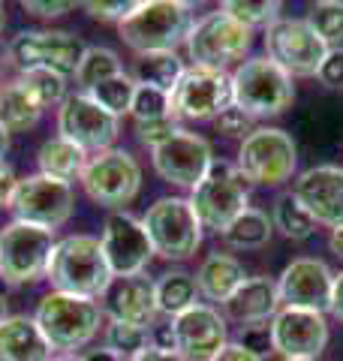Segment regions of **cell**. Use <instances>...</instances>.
Listing matches in <instances>:
<instances>
[{"mask_svg": "<svg viewBox=\"0 0 343 361\" xmlns=\"http://www.w3.org/2000/svg\"><path fill=\"white\" fill-rule=\"evenodd\" d=\"M25 13L30 16H40V18H57V16H64V13H70V9L76 4H70V0H25Z\"/></svg>", "mask_w": 343, "mask_h": 361, "instance_id": "obj_44", "label": "cell"}, {"mask_svg": "<svg viewBox=\"0 0 343 361\" xmlns=\"http://www.w3.org/2000/svg\"><path fill=\"white\" fill-rule=\"evenodd\" d=\"M52 361H85V355H78V353H64V355H52Z\"/></svg>", "mask_w": 343, "mask_h": 361, "instance_id": "obj_52", "label": "cell"}, {"mask_svg": "<svg viewBox=\"0 0 343 361\" xmlns=\"http://www.w3.org/2000/svg\"><path fill=\"white\" fill-rule=\"evenodd\" d=\"M184 45L193 66L226 73L232 63L244 61V54L253 45V30L238 25L223 9H214V13H205L199 21H193Z\"/></svg>", "mask_w": 343, "mask_h": 361, "instance_id": "obj_5", "label": "cell"}, {"mask_svg": "<svg viewBox=\"0 0 343 361\" xmlns=\"http://www.w3.org/2000/svg\"><path fill=\"white\" fill-rule=\"evenodd\" d=\"M328 247H331V253H337V256L343 259V226H337V229H331Z\"/></svg>", "mask_w": 343, "mask_h": 361, "instance_id": "obj_50", "label": "cell"}, {"mask_svg": "<svg viewBox=\"0 0 343 361\" xmlns=\"http://www.w3.org/2000/svg\"><path fill=\"white\" fill-rule=\"evenodd\" d=\"M271 232H274V223L268 214L259 208H247L220 232V238L232 250H259V247H265L271 241Z\"/></svg>", "mask_w": 343, "mask_h": 361, "instance_id": "obj_28", "label": "cell"}, {"mask_svg": "<svg viewBox=\"0 0 343 361\" xmlns=\"http://www.w3.org/2000/svg\"><path fill=\"white\" fill-rule=\"evenodd\" d=\"M328 313L335 316V319L343 322V271L340 274H335V286H331V307Z\"/></svg>", "mask_w": 343, "mask_h": 361, "instance_id": "obj_47", "label": "cell"}, {"mask_svg": "<svg viewBox=\"0 0 343 361\" xmlns=\"http://www.w3.org/2000/svg\"><path fill=\"white\" fill-rule=\"evenodd\" d=\"M9 151V133L0 127V160H4V154Z\"/></svg>", "mask_w": 343, "mask_h": 361, "instance_id": "obj_51", "label": "cell"}, {"mask_svg": "<svg viewBox=\"0 0 343 361\" xmlns=\"http://www.w3.org/2000/svg\"><path fill=\"white\" fill-rule=\"evenodd\" d=\"M142 223L148 229V238L154 244V256L169 259V262H187L202 244L205 226L199 223L190 199H181V196L157 199L148 208Z\"/></svg>", "mask_w": 343, "mask_h": 361, "instance_id": "obj_7", "label": "cell"}, {"mask_svg": "<svg viewBox=\"0 0 343 361\" xmlns=\"http://www.w3.org/2000/svg\"><path fill=\"white\" fill-rule=\"evenodd\" d=\"M121 73H124V63L118 54L106 49V45H90V49H85L82 63L76 70V85L82 87V94H88V90H94L97 85L109 82V78Z\"/></svg>", "mask_w": 343, "mask_h": 361, "instance_id": "obj_31", "label": "cell"}, {"mask_svg": "<svg viewBox=\"0 0 343 361\" xmlns=\"http://www.w3.org/2000/svg\"><path fill=\"white\" fill-rule=\"evenodd\" d=\"M102 253L114 277H136L145 274L148 262L154 259V244L148 238L142 220L127 211H112L102 223Z\"/></svg>", "mask_w": 343, "mask_h": 361, "instance_id": "obj_16", "label": "cell"}, {"mask_svg": "<svg viewBox=\"0 0 343 361\" xmlns=\"http://www.w3.org/2000/svg\"><path fill=\"white\" fill-rule=\"evenodd\" d=\"M175 353L184 361H211L229 343L226 316L214 304L196 301L184 313L172 316Z\"/></svg>", "mask_w": 343, "mask_h": 361, "instance_id": "obj_17", "label": "cell"}, {"mask_svg": "<svg viewBox=\"0 0 343 361\" xmlns=\"http://www.w3.org/2000/svg\"><path fill=\"white\" fill-rule=\"evenodd\" d=\"M181 127H178V118H163V121H151V123H136V135L145 148H160L166 139H172Z\"/></svg>", "mask_w": 343, "mask_h": 361, "instance_id": "obj_41", "label": "cell"}, {"mask_svg": "<svg viewBox=\"0 0 343 361\" xmlns=\"http://www.w3.org/2000/svg\"><path fill=\"white\" fill-rule=\"evenodd\" d=\"M18 87L37 103L42 111L49 106H61L66 99V78L52 70H28L18 75Z\"/></svg>", "mask_w": 343, "mask_h": 361, "instance_id": "obj_32", "label": "cell"}, {"mask_svg": "<svg viewBox=\"0 0 343 361\" xmlns=\"http://www.w3.org/2000/svg\"><path fill=\"white\" fill-rule=\"evenodd\" d=\"M102 346L109 353L121 355L124 361H130L148 349V329L142 325H133V322H121V319H109L106 322V331H102Z\"/></svg>", "mask_w": 343, "mask_h": 361, "instance_id": "obj_35", "label": "cell"}, {"mask_svg": "<svg viewBox=\"0 0 343 361\" xmlns=\"http://www.w3.org/2000/svg\"><path fill=\"white\" fill-rule=\"evenodd\" d=\"M238 343H241L247 353H253L259 358H265L268 353H274V334H271V322H256V325H244L241 334H238Z\"/></svg>", "mask_w": 343, "mask_h": 361, "instance_id": "obj_40", "label": "cell"}, {"mask_svg": "<svg viewBox=\"0 0 343 361\" xmlns=\"http://www.w3.org/2000/svg\"><path fill=\"white\" fill-rule=\"evenodd\" d=\"M307 25H311L316 30V37L331 49V42L343 39V4L340 0H319V4L311 6Z\"/></svg>", "mask_w": 343, "mask_h": 361, "instance_id": "obj_37", "label": "cell"}, {"mask_svg": "<svg viewBox=\"0 0 343 361\" xmlns=\"http://www.w3.org/2000/svg\"><path fill=\"white\" fill-rule=\"evenodd\" d=\"M331 286H335V274L323 259H292L283 268L277 280L280 304L295 310H313V313H328L331 307Z\"/></svg>", "mask_w": 343, "mask_h": 361, "instance_id": "obj_20", "label": "cell"}, {"mask_svg": "<svg viewBox=\"0 0 343 361\" xmlns=\"http://www.w3.org/2000/svg\"><path fill=\"white\" fill-rule=\"evenodd\" d=\"M88 97L94 99L100 109H106L109 115H114L121 121V115H130L133 109V97H136V82L130 78V73H121L109 78V82L97 85L94 90H88Z\"/></svg>", "mask_w": 343, "mask_h": 361, "instance_id": "obj_34", "label": "cell"}, {"mask_svg": "<svg viewBox=\"0 0 343 361\" xmlns=\"http://www.w3.org/2000/svg\"><path fill=\"white\" fill-rule=\"evenodd\" d=\"M130 361H184L178 353H166V349H154V346H148V349H142L136 358H130Z\"/></svg>", "mask_w": 343, "mask_h": 361, "instance_id": "obj_48", "label": "cell"}, {"mask_svg": "<svg viewBox=\"0 0 343 361\" xmlns=\"http://www.w3.org/2000/svg\"><path fill=\"white\" fill-rule=\"evenodd\" d=\"M277 310H280V292H277V280L271 277H247L235 289V295L223 304V316L238 322L241 329L256 322H271Z\"/></svg>", "mask_w": 343, "mask_h": 361, "instance_id": "obj_23", "label": "cell"}, {"mask_svg": "<svg viewBox=\"0 0 343 361\" xmlns=\"http://www.w3.org/2000/svg\"><path fill=\"white\" fill-rule=\"evenodd\" d=\"M6 319V298H4V292H0V322Z\"/></svg>", "mask_w": 343, "mask_h": 361, "instance_id": "obj_53", "label": "cell"}, {"mask_svg": "<svg viewBox=\"0 0 343 361\" xmlns=\"http://www.w3.org/2000/svg\"><path fill=\"white\" fill-rule=\"evenodd\" d=\"M40 118L42 109L18 87V82L0 90V127L6 133H28L30 127H37Z\"/></svg>", "mask_w": 343, "mask_h": 361, "instance_id": "obj_29", "label": "cell"}, {"mask_svg": "<svg viewBox=\"0 0 343 361\" xmlns=\"http://www.w3.org/2000/svg\"><path fill=\"white\" fill-rule=\"evenodd\" d=\"M184 75V61L178 58V51H145V54H136L133 61V70L130 78L142 87H157V90H166L172 94L175 85L181 82Z\"/></svg>", "mask_w": 343, "mask_h": 361, "instance_id": "obj_27", "label": "cell"}, {"mask_svg": "<svg viewBox=\"0 0 343 361\" xmlns=\"http://www.w3.org/2000/svg\"><path fill=\"white\" fill-rule=\"evenodd\" d=\"M265 51L268 58L292 78L316 75L319 63L328 54V45L316 37L307 18H277L265 27Z\"/></svg>", "mask_w": 343, "mask_h": 361, "instance_id": "obj_13", "label": "cell"}, {"mask_svg": "<svg viewBox=\"0 0 343 361\" xmlns=\"http://www.w3.org/2000/svg\"><path fill=\"white\" fill-rule=\"evenodd\" d=\"M220 9L250 30L268 27L271 21L280 18V4H274V0H229V4H223Z\"/></svg>", "mask_w": 343, "mask_h": 361, "instance_id": "obj_36", "label": "cell"}, {"mask_svg": "<svg viewBox=\"0 0 343 361\" xmlns=\"http://www.w3.org/2000/svg\"><path fill=\"white\" fill-rule=\"evenodd\" d=\"M214 127H217V133H223L226 139H241V142L256 130V127H253V118L244 115V111L238 109V106L223 109L220 115L214 118Z\"/></svg>", "mask_w": 343, "mask_h": 361, "instance_id": "obj_39", "label": "cell"}, {"mask_svg": "<svg viewBox=\"0 0 343 361\" xmlns=\"http://www.w3.org/2000/svg\"><path fill=\"white\" fill-rule=\"evenodd\" d=\"M88 45L70 30H21L6 45L13 66L21 73L28 70H52L64 78L76 75Z\"/></svg>", "mask_w": 343, "mask_h": 361, "instance_id": "obj_11", "label": "cell"}, {"mask_svg": "<svg viewBox=\"0 0 343 361\" xmlns=\"http://www.w3.org/2000/svg\"><path fill=\"white\" fill-rule=\"evenodd\" d=\"M9 211L18 223L42 226V229H57L73 217L76 211V193L73 184L66 180H54L49 175H28L18 178V184L9 196Z\"/></svg>", "mask_w": 343, "mask_h": 361, "instance_id": "obj_12", "label": "cell"}, {"mask_svg": "<svg viewBox=\"0 0 343 361\" xmlns=\"http://www.w3.org/2000/svg\"><path fill=\"white\" fill-rule=\"evenodd\" d=\"M88 151H82L78 145L66 142L64 135H52L45 139L37 151V166H40V175H49L54 180H76L82 178L85 172V163H88Z\"/></svg>", "mask_w": 343, "mask_h": 361, "instance_id": "obj_26", "label": "cell"}, {"mask_svg": "<svg viewBox=\"0 0 343 361\" xmlns=\"http://www.w3.org/2000/svg\"><path fill=\"white\" fill-rule=\"evenodd\" d=\"M190 205L205 229H214L220 235L238 214H244L250 208L247 180L238 172L235 163L214 160L205 178L190 190Z\"/></svg>", "mask_w": 343, "mask_h": 361, "instance_id": "obj_6", "label": "cell"}, {"mask_svg": "<svg viewBox=\"0 0 343 361\" xmlns=\"http://www.w3.org/2000/svg\"><path fill=\"white\" fill-rule=\"evenodd\" d=\"M271 223H274V229H280L286 238H292V241H307L316 232V220L299 205V199H295L292 193L277 199Z\"/></svg>", "mask_w": 343, "mask_h": 361, "instance_id": "obj_33", "label": "cell"}, {"mask_svg": "<svg viewBox=\"0 0 343 361\" xmlns=\"http://www.w3.org/2000/svg\"><path fill=\"white\" fill-rule=\"evenodd\" d=\"M45 280L52 283L54 292L97 301L106 295L114 274L106 262L100 238H94V235H70V238L54 244Z\"/></svg>", "mask_w": 343, "mask_h": 361, "instance_id": "obj_1", "label": "cell"}, {"mask_svg": "<svg viewBox=\"0 0 343 361\" xmlns=\"http://www.w3.org/2000/svg\"><path fill=\"white\" fill-rule=\"evenodd\" d=\"M4 27H6V9L0 4V33H4Z\"/></svg>", "mask_w": 343, "mask_h": 361, "instance_id": "obj_54", "label": "cell"}, {"mask_svg": "<svg viewBox=\"0 0 343 361\" xmlns=\"http://www.w3.org/2000/svg\"><path fill=\"white\" fill-rule=\"evenodd\" d=\"M196 295H199L196 277L187 274V271H166V274L157 280V307H160V313H166L169 319L184 313L187 307H193Z\"/></svg>", "mask_w": 343, "mask_h": 361, "instance_id": "obj_30", "label": "cell"}, {"mask_svg": "<svg viewBox=\"0 0 343 361\" xmlns=\"http://www.w3.org/2000/svg\"><path fill=\"white\" fill-rule=\"evenodd\" d=\"M151 154H154L157 175L175 187H184V190L196 187L214 163L208 139H202V135L190 133L184 127L172 135V139H166L160 148H154Z\"/></svg>", "mask_w": 343, "mask_h": 361, "instance_id": "obj_18", "label": "cell"}, {"mask_svg": "<svg viewBox=\"0 0 343 361\" xmlns=\"http://www.w3.org/2000/svg\"><path fill=\"white\" fill-rule=\"evenodd\" d=\"M0 361H52V346L33 316L16 313L0 322Z\"/></svg>", "mask_w": 343, "mask_h": 361, "instance_id": "obj_24", "label": "cell"}, {"mask_svg": "<svg viewBox=\"0 0 343 361\" xmlns=\"http://www.w3.org/2000/svg\"><path fill=\"white\" fill-rule=\"evenodd\" d=\"M172 115L178 121H214L232 106V75L190 66L172 90Z\"/></svg>", "mask_w": 343, "mask_h": 361, "instance_id": "obj_14", "label": "cell"}, {"mask_svg": "<svg viewBox=\"0 0 343 361\" xmlns=\"http://www.w3.org/2000/svg\"><path fill=\"white\" fill-rule=\"evenodd\" d=\"M295 103L292 75L283 73L268 54L250 58L232 73V106H238L250 118H274L283 115Z\"/></svg>", "mask_w": 343, "mask_h": 361, "instance_id": "obj_4", "label": "cell"}, {"mask_svg": "<svg viewBox=\"0 0 343 361\" xmlns=\"http://www.w3.org/2000/svg\"><path fill=\"white\" fill-rule=\"evenodd\" d=\"M121 133V121L100 109L88 94L66 97L57 109V135L78 145L88 154L109 151Z\"/></svg>", "mask_w": 343, "mask_h": 361, "instance_id": "obj_15", "label": "cell"}, {"mask_svg": "<svg viewBox=\"0 0 343 361\" xmlns=\"http://www.w3.org/2000/svg\"><path fill=\"white\" fill-rule=\"evenodd\" d=\"M283 361H289V358H283Z\"/></svg>", "mask_w": 343, "mask_h": 361, "instance_id": "obj_55", "label": "cell"}, {"mask_svg": "<svg viewBox=\"0 0 343 361\" xmlns=\"http://www.w3.org/2000/svg\"><path fill=\"white\" fill-rule=\"evenodd\" d=\"M130 115L136 118V123H151V121L175 118V115H172V97L166 94V90L136 85V97H133Z\"/></svg>", "mask_w": 343, "mask_h": 361, "instance_id": "obj_38", "label": "cell"}, {"mask_svg": "<svg viewBox=\"0 0 343 361\" xmlns=\"http://www.w3.org/2000/svg\"><path fill=\"white\" fill-rule=\"evenodd\" d=\"M274 353L289 361H316L328 343V322L323 313L280 307L271 319Z\"/></svg>", "mask_w": 343, "mask_h": 361, "instance_id": "obj_19", "label": "cell"}, {"mask_svg": "<svg viewBox=\"0 0 343 361\" xmlns=\"http://www.w3.org/2000/svg\"><path fill=\"white\" fill-rule=\"evenodd\" d=\"M193 277H196L199 295L208 298L211 304H220V307H223V304L235 295V289L247 280V271H244V265L238 262L235 256H229V253H211L199 265V271Z\"/></svg>", "mask_w": 343, "mask_h": 361, "instance_id": "obj_25", "label": "cell"}, {"mask_svg": "<svg viewBox=\"0 0 343 361\" xmlns=\"http://www.w3.org/2000/svg\"><path fill=\"white\" fill-rule=\"evenodd\" d=\"M211 361H262L259 355H253V353H247V349L238 343V341H229L220 353H217Z\"/></svg>", "mask_w": 343, "mask_h": 361, "instance_id": "obj_46", "label": "cell"}, {"mask_svg": "<svg viewBox=\"0 0 343 361\" xmlns=\"http://www.w3.org/2000/svg\"><path fill=\"white\" fill-rule=\"evenodd\" d=\"M190 27L193 13L184 0H139L133 13L118 25V37L136 54L175 51L181 42H187Z\"/></svg>", "mask_w": 343, "mask_h": 361, "instance_id": "obj_3", "label": "cell"}, {"mask_svg": "<svg viewBox=\"0 0 343 361\" xmlns=\"http://www.w3.org/2000/svg\"><path fill=\"white\" fill-rule=\"evenodd\" d=\"M82 187L90 196V202H97L100 208L118 211L124 205L139 196L142 190V166L139 160L124 151V148H109L100 154H90L82 172Z\"/></svg>", "mask_w": 343, "mask_h": 361, "instance_id": "obj_9", "label": "cell"}, {"mask_svg": "<svg viewBox=\"0 0 343 361\" xmlns=\"http://www.w3.org/2000/svg\"><path fill=\"white\" fill-rule=\"evenodd\" d=\"M54 232L13 220L0 232V277L9 286H30L45 277L54 250Z\"/></svg>", "mask_w": 343, "mask_h": 361, "instance_id": "obj_10", "label": "cell"}, {"mask_svg": "<svg viewBox=\"0 0 343 361\" xmlns=\"http://www.w3.org/2000/svg\"><path fill=\"white\" fill-rule=\"evenodd\" d=\"M88 9L90 18H100V21H121L127 18L133 13L136 0H88V4H82Z\"/></svg>", "mask_w": 343, "mask_h": 361, "instance_id": "obj_42", "label": "cell"}, {"mask_svg": "<svg viewBox=\"0 0 343 361\" xmlns=\"http://www.w3.org/2000/svg\"><path fill=\"white\" fill-rule=\"evenodd\" d=\"M85 361H124V358L114 355V353H109V349L102 346V349H90V353L85 355Z\"/></svg>", "mask_w": 343, "mask_h": 361, "instance_id": "obj_49", "label": "cell"}, {"mask_svg": "<svg viewBox=\"0 0 343 361\" xmlns=\"http://www.w3.org/2000/svg\"><path fill=\"white\" fill-rule=\"evenodd\" d=\"M33 319H37L45 343L57 355H64V353H76V349H82L94 341L100 334V325L106 322V310L94 298H78V295H66V292L52 289L40 301Z\"/></svg>", "mask_w": 343, "mask_h": 361, "instance_id": "obj_2", "label": "cell"}, {"mask_svg": "<svg viewBox=\"0 0 343 361\" xmlns=\"http://www.w3.org/2000/svg\"><path fill=\"white\" fill-rule=\"evenodd\" d=\"M16 184H18V178L13 172V166H9L6 160H0V208L9 205V196H13Z\"/></svg>", "mask_w": 343, "mask_h": 361, "instance_id": "obj_45", "label": "cell"}, {"mask_svg": "<svg viewBox=\"0 0 343 361\" xmlns=\"http://www.w3.org/2000/svg\"><path fill=\"white\" fill-rule=\"evenodd\" d=\"M238 172L247 184L259 187H280L295 175L299 166V148L292 135L280 127H256L241 142L238 151Z\"/></svg>", "mask_w": 343, "mask_h": 361, "instance_id": "obj_8", "label": "cell"}, {"mask_svg": "<svg viewBox=\"0 0 343 361\" xmlns=\"http://www.w3.org/2000/svg\"><path fill=\"white\" fill-rule=\"evenodd\" d=\"M102 310L109 313V319H121V322H133L142 329H151L160 316L157 307V283L145 274L136 277H114L112 286L102 295Z\"/></svg>", "mask_w": 343, "mask_h": 361, "instance_id": "obj_22", "label": "cell"}, {"mask_svg": "<svg viewBox=\"0 0 343 361\" xmlns=\"http://www.w3.org/2000/svg\"><path fill=\"white\" fill-rule=\"evenodd\" d=\"M292 196L316 220V226L337 229L343 226V169L313 166L301 172L292 184Z\"/></svg>", "mask_w": 343, "mask_h": 361, "instance_id": "obj_21", "label": "cell"}, {"mask_svg": "<svg viewBox=\"0 0 343 361\" xmlns=\"http://www.w3.org/2000/svg\"><path fill=\"white\" fill-rule=\"evenodd\" d=\"M316 78L331 90H343V45H331L323 63H319Z\"/></svg>", "mask_w": 343, "mask_h": 361, "instance_id": "obj_43", "label": "cell"}]
</instances>
